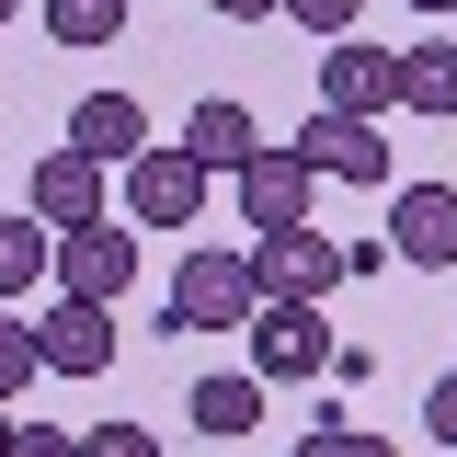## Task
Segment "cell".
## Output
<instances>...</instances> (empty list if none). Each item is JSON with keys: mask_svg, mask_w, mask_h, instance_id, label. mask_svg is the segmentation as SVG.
Segmentation results:
<instances>
[{"mask_svg": "<svg viewBox=\"0 0 457 457\" xmlns=\"http://www.w3.org/2000/svg\"><path fill=\"white\" fill-rule=\"evenodd\" d=\"M423 435H435V446H457V366L423 389Z\"/></svg>", "mask_w": 457, "mask_h": 457, "instance_id": "cell-23", "label": "cell"}, {"mask_svg": "<svg viewBox=\"0 0 457 457\" xmlns=\"http://www.w3.org/2000/svg\"><path fill=\"white\" fill-rule=\"evenodd\" d=\"M206 183H218V171L195 161V149H183V137H149V149H137V161H126V218L137 228H195L206 218Z\"/></svg>", "mask_w": 457, "mask_h": 457, "instance_id": "cell-2", "label": "cell"}, {"mask_svg": "<svg viewBox=\"0 0 457 457\" xmlns=\"http://www.w3.org/2000/svg\"><path fill=\"white\" fill-rule=\"evenodd\" d=\"M35 343H46V378H104V366H114V309L57 286V309L35 320Z\"/></svg>", "mask_w": 457, "mask_h": 457, "instance_id": "cell-8", "label": "cell"}, {"mask_svg": "<svg viewBox=\"0 0 457 457\" xmlns=\"http://www.w3.org/2000/svg\"><path fill=\"white\" fill-rule=\"evenodd\" d=\"M46 378V343H35V320H0V400H23Z\"/></svg>", "mask_w": 457, "mask_h": 457, "instance_id": "cell-18", "label": "cell"}, {"mask_svg": "<svg viewBox=\"0 0 457 457\" xmlns=\"http://www.w3.org/2000/svg\"><path fill=\"white\" fill-rule=\"evenodd\" d=\"M400 12H435V23H457V0H400Z\"/></svg>", "mask_w": 457, "mask_h": 457, "instance_id": "cell-25", "label": "cell"}, {"mask_svg": "<svg viewBox=\"0 0 457 457\" xmlns=\"http://www.w3.org/2000/svg\"><path fill=\"white\" fill-rule=\"evenodd\" d=\"M46 263H57V228L35 218V206H23V218H0V297H23Z\"/></svg>", "mask_w": 457, "mask_h": 457, "instance_id": "cell-16", "label": "cell"}, {"mask_svg": "<svg viewBox=\"0 0 457 457\" xmlns=\"http://www.w3.org/2000/svg\"><path fill=\"white\" fill-rule=\"evenodd\" d=\"M183 423H195V435H252V423H263V378H252V366H240V378H195Z\"/></svg>", "mask_w": 457, "mask_h": 457, "instance_id": "cell-14", "label": "cell"}, {"mask_svg": "<svg viewBox=\"0 0 457 457\" xmlns=\"http://www.w3.org/2000/svg\"><path fill=\"white\" fill-rule=\"evenodd\" d=\"M228 195H240V218L252 228H297L309 218V195H320V161L286 137V149H252V161L228 171Z\"/></svg>", "mask_w": 457, "mask_h": 457, "instance_id": "cell-4", "label": "cell"}, {"mask_svg": "<svg viewBox=\"0 0 457 457\" xmlns=\"http://www.w3.org/2000/svg\"><path fill=\"white\" fill-rule=\"evenodd\" d=\"M80 457H161V435H149V423H92Z\"/></svg>", "mask_w": 457, "mask_h": 457, "instance_id": "cell-21", "label": "cell"}, {"mask_svg": "<svg viewBox=\"0 0 457 457\" xmlns=\"http://www.w3.org/2000/svg\"><path fill=\"white\" fill-rule=\"evenodd\" d=\"M12 12H23V0H0V23H12Z\"/></svg>", "mask_w": 457, "mask_h": 457, "instance_id": "cell-27", "label": "cell"}, {"mask_svg": "<svg viewBox=\"0 0 457 457\" xmlns=\"http://www.w3.org/2000/svg\"><path fill=\"white\" fill-rule=\"evenodd\" d=\"M446 35H457V23H446Z\"/></svg>", "mask_w": 457, "mask_h": 457, "instance_id": "cell-28", "label": "cell"}, {"mask_svg": "<svg viewBox=\"0 0 457 457\" xmlns=\"http://www.w3.org/2000/svg\"><path fill=\"white\" fill-rule=\"evenodd\" d=\"M354 12H366V0H286V23H297V35H320V46L354 35Z\"/></svg>", "mask_w": 457, "mask_h": 457, "instance_id": "cell-20", "label": "cell"}, {"mask_svg": "<svg viewBox=\"0 0 457 457\" xmlns=\"http://www.w3.org/2000/svg\"><path fill=\"white\" fill-rule=\"evenodd\" d=\"M320 104L389 114L400 104V46H354V35H332V57H320Z\"/></svg>", "mask_w": 457, "mask_h": 457, "instance_id": "cell-11", "label": "cell"}, {"mask_svg": "<svg viewBox=\"0 0 457 457\" xmlns=\"http://www.w3.org/2000/svg\"><path fill=\"white\" fill-rule=\"evenodd\" d=\"M206 12H218V23H275L286 0H206Z\"/></svg>", "mask_w": 457, "mask_h": 457, "instance_id": "cell-24", "label": "cell"}, {"mask_svg": "<svg viewBox=\"0 0 457 457\" xmlns=\"http://www.w3.org/2000/svg\"><path fill=\"white\" fill-rule=\"evenodd\" d=\"M389 263H411V275H446L457 263V183L389 195Z\"/></svg>", "mask_w": 457, "mask_h": 457, "instance_id": "cell-7", "label": "cell"}, {"mask_svg": "<svg viewBox=\"0 0 457 457\" xmlns=\"http://www.w3.org/2000/svg\"><path fill=\"white\" fill-rule=\"evenodd\" d=\"M104 171H114V161L69 149V137L35 149V218H46V228H92V218H104Z\"/></svg>", "mask_w": 457, "mask_h": 457, "instance_id": "cell-10", "label": "cell"}, {"mask_svg": "<svg viewBox=\"0 0 457 457\" xmlns=\"http://www.w3.org/2000/svg\"><path fill=\"white\" fill-rule=\"evenodd\" d=\"M69 149H92V161H137V149H149V114H137V92H80V104H69Z\"/></svg>", "mask_w": 457, "mask_h": 457, "instance_id": "cell-12", "label": "cell"}, {"mask_svg": "<svg viewBox=\"0 0 457 457\" xmlns=\"http://www.w3.org/2000/svg\"><path fill=\"white\" fill-rule=\"evenodd\" d=\"M332 366V320L309 309V297H263V320H252V378L275 389V378H320Z\"/></svg>", "mask_w": 457, "mask_h": 457, "instance_id": "cell-6", "label": "cell"}, {"mask_svg": "<svg viewBox=\"0 0 457 457\" xmlns=\"http://www.w3.org/2000/svg\"><path fill=\"white\" fill-rule=\"evenodd\" d=\"M126 12H137V0H46V35L57 46H114Z\"/></svg>", "mask_w": 457, "mask_h": 457, "instance_id": "cell-17", "label": "cell"}, {"mask_svg": "<svg viewBox=\"0 0 457 457\" xmlns=\"http://www.w3.org/2000/svg\"><path fill=\"white\" fill-rule=\"evenodd\" d=\"M57 286L69 297H137V218L114 228V218H92V228H57Z\"/></svg>", "mask_w": 457, "mask_h": 457, "instance_id": "cell-5", "label": "cell"}, {"mask_svg": "<svg viewBox=\"0 0 457 457\" xmlns=\"http://www.w3.org/2000/svg\"><path fill=\"white\" fill-rule=\"evenodd\" d=\"M400 104H411V114H457V35L400 46Z\"/></svg>", "mask_w": 457, "mask_h": 457, "instance_id": "cell-15", "label": "cell"}, {"mask_svg": "<svg viewBox=\"0 0 457 457\" xmlns=\"http://www.w3.org/2000/svg\"><path fill=\"white\" fill-rule=\"evenodd\" d=\"M297 149L332 171V183H389V137H378V114H343V104H320L309 126H297Z\"/></svg>", "mask_w": 457, "mask_h": 457, "instance_id": "cell-9", "label": "cell"}, {"mask_svg": "<svg viewBox=\"0 0 457 457\" xmlns=\"http://www.w3.org/2000/svg\"><path fill=\"white\" fill-rule=\"evenodd\" d=\"M0 457H80V435H69V423H12Z\"/></svg>", "mask_w": 457, "mask_h": 457, "instance_id": "cell-22", "label": "cell"}, {"mask_svg": "<svg viewBox=\"0 0 457 457\" xmlns=\"http://www.w3.org/2000/svg\"><path fill=\"white\" fill-rule=\"evenodd\" d=\"M297 457H400V446H389V435H354V423H309Z\"/></svg>", "mask_w": 457, "mask_h": 457, "instance_id": "cell-19", "label": "cell"}, {"mask_svg": "<svg viewBox=\"0 0 457 457\" xmlns=\"http://www.w3.org/2000/svg\"><path fill=\"white\" fill-rule=\"evenodd\" d=\"M183 149H195V161H206V171H240V161H252V149H263V137H252V114L228 104V92H206V104L183 114Z\"/></svg>", "mask_w": 457, "mask_h": 457, "instance_id": "cell-13", "label": "cell"}, {"mask_svg": "<svg viewBox=\"0 0 457 457\" xmlns=\"http://www.w3.org/2000/svg\"><path fill=\"white\" fill-rule=\"evenodd\" d=\"M263 320V275H252V252H183L171 263V297H161V320L149 332H252Z\"/></svg>", "mask_w": 457, "mask_h": 457, "instance_id": "cell-1", "label": "cell"}, {"mask_svg": "<svg viewBox=\"0 0 457 457\" xmlns=\"http://www.w3.org/2000/svg\"><path fill=\"white\" fill-rule=\"evenodd\" d=\"M252 275H263V297H332L354 263H343V240H320V228L297 218V228H252Z\"/></svg>", "mask_w": 457, "mask_h": 457, "instance_id": "cell-3", "label": "cell"}, {"mask_svg": "<svg viewBox=\"0 0 457 457\" xmlns=\"http://www.w3.org/2000/svg\"><path fill=\"white\" fill-rule=\"evenodd\" d=\"M0 446H12V400H0Z\"/></svg>", "mask_w": 457, "mask_h": 457, "instance_id": "cell-26", "label": "cell"}]
</instances>
